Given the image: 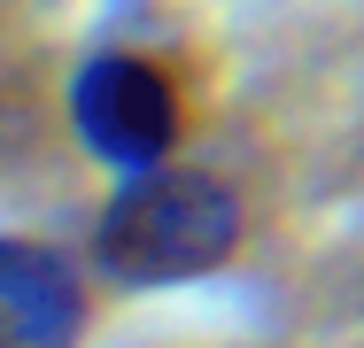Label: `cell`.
<instances>
[{
  "label": "cell",
  "instance_id": "6da1fadb",
  "mask_svg": "<svg viewBox=\"0 0 364 348\" xmlns=\"http://www.w3.org/2000/svg\"><path fill=\"white\" fill-rule=\"evenodd\" d=\"M240 248H248V202L225 170H202V163H163V170L117 178L85 224L93 278L124 294H171V286L218 278Z\"/></svg>",
  "mask_w": 364,
  "mask_h": 348
},
{
  "label": "cell",
  "instance_id": "7a4b0ae2",
  "mask_svg": "<svg viewBox=\"0 0 364 348\" xmlns=\"http://www.w3.org/2000/svg\"><path fill=\"white\" fill-rule=\"evenodd\" d=\"M186 124H194V109H186L178 62H163V55H147V47H101V55L77 62V77H70V132H77V147H85L93 163H109L117 178L178 163Z\"/></svg>",
  "mask_w": 364,
  "mask_h": 348
},
{
  "label": "cell",
  "instance_id": "3957f363",
  "mask_svg": "<svg viewBox=\"0 0 364 348\" xmlns=\"http://www.w3.org/2000/svg\"><path fill=\"white\" fill-rule=\"evenodd\" d=\"M93 263L47 232H0V348H85Z\"/></svg>",
  "mask_w": 364,
  "mask_h": 348
}]
</instances>
